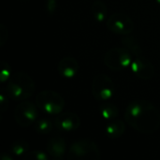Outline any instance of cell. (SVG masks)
Returning a JSON list of instances; mask_svg holds the SVG:
<instances>
[{"label": "cell", "mask_w": 160, "mask_h": 160, "mask_svg": "<svg viewBox=\"0 0 160 160\" xmlns=\"http://www.w3.org/2000/svg\"><path fill=\"white\" fill-rule=\"evenodd\" d=\"M125 119L128 126L138 132L152 134L160 128L159 110L147 100H132L127 106Z\"/></svg>", "instance_id": "1"}, {"label": "cell", "mask_w": 160, "mask_h": 160, "mask_svg": "<svg viewBox=\"0 0 160 160\" xmlns=\"http://www.w3.org/2000/svg\"><path fill=\"white\" fill-rule=\"evenodd\" d=\"M5 90L11 99L15 101H23L34 94L35 82L27 73L17 71L12 73Z\"/></svg>", "instance_id": "2"}, {"label": "cell", "mask_w": 160, "mask_h": 160, "mask_svg": "<svg viewBox=\"0 0 160 160\" xmlns=\"http://www.w3.org/2000/svg\"><path fill=\"white\" fill-rule=\"evenodd\" d=\"M36 104L44 113L57 115L63 112L66 102L59 93L52 90H44L39 92L36 97Z\"/></svg>", "instance_id": "3"}, {"label": "cell", "mask_w": 160, "mask_h": 160, "mask_svg": "<svg viewBox=\"0 0 160 160\" xmlns=\"http://www.w3.org/2000/svg\"><path fill=\"white\" fill-rule=\"evenodd\" d=\"M68 157L70 159L98 160L101 158V152L98 145L90 140H81L73 142L68 151Z\"/></svg>", "instance_id": "4"}, {"label": "cell", "mask_w": 160, "mask_h": 160, "mask_svg": "<svg viewBox=\"0 0 160 160\" xmlns=\"http://www.w3.org/2000/svg\"><path fill=\"white\" fill-rule=\"evenodd\" d=\"M133 55L126 48L115 47L110 49L104 55V64L113 71H120L131 66Z\"/></svg>", "instance_id": "5"}, {"label": "cell", "mask_w": 160, "mask_h": 160, "mask_svg": "<svg viewBox=\"0 0 160 160\" xmlns=\"http://www.w3.org/2000/svg\"><path fill=\"white\" fill-rule=\"evenodd\" d=\"M92 94L96 100L108 101L114 94V84L112 79L103 73L94 77L92 82Z\"/></svg>", "instance_id": "6"}, {"label": "cell", "mask_w": 160, "mask_h": 160, "mask_svg": "<svg viewBox=\"0 0 160 160\" xmlns=\"http://www.w3.org/2000/svg\"><path fill=\"white\" fill-rule=\"evenodd\" d=\"M38 112L37 104L35 105L27 99L21 101L14 111V119L21 128H28L35 124L38 120Z\"/></svg>", "instance_id": "7"}, {"label": "cell", "mask_w": 160, "mask_h": 160, "mask_svg": "<svg viewBox=\"0 0 160 160\" xmlns=\"http://www.w3.org/2000/svg\"><path fill=\"white\" fill-rule=\"evenodd\" d=\"M106 25L115 35L128 36L134 30V22L129 16L124 13H114L110 16L106 22Z\"/></svg>", "instance_id": "8"}, {"label": "cell", "mask_w": 160, "mask_h": 160, "mask_svg": "<svg viewBox=\"0 0 160 160\" xmlns=\"http://www.w3.org/2000/svg\"><path fill=\"white\" fill-rule=\"evenodd\" d=\"M54 127L64 132H71L77 130L81 126V119L80 117L71 112H61L57 114V116L53 120Z\"/></svg>", "instance_id": "9"}, {"label": "cell", "mask_w": 160, "mask_h": 160, "mask_svg": "<svg viewBox=\"0 0 160 160\" xmlns=\"http://www.w3.org/2000/svg\"><path fill=\"white\" fill-rule=\"evenodd\" d=\"M130 68L137 77L142 80H151L155 74L153 64L143 55L133 57Z\"/></svg>", "instance_id": "10"}, {"label": "cell", "mask_w": 160, "mask_h": 160, "mask_svg": "<svg viewBox=\"0 0 160 160\" xmlns=\"http://www.w3.org/2000/svg\"><path fill=\"white\" fill-rule=\"evenodd\" d=\"M57 70L63 78L73 79L79 71V63L74 57L66 56L59 61Z\"/></svg>", "instance_id": "11"}, {"label": "cell", "mask_w": 160, "mask_h": 160, "mask_svg": "<svg viewBox=\"0 0 160 160\" xmlns=\"http://www.w3.org/2000/svg\"><path fill=\"white\" fill-rule=\"evenodd\" d=\"M48 154L55 159H62L67 153V144L64 139L54 137L47 143Z\"/></svg>", "instance_id": "12"}, {"label": "cell", "mask_w": 160, "mask_h": 160, "mask_svg": "<svg viewBox=\"0 0 160 160\" xmlns=\"http://www.w3.org/2000/svg\"><path fill=\"white\" fill-rule=\"evenodd\" d=\"M126 130V125L122 120L119 119H112L108 122V124L105 127V132L106 135L112 140L119 139Z\"/></svg>", "instance_id": "13"}, {"label": "cell", "mask_w": 160, "mask_h": 160, "mask_svg": "<svg viewBox=\"0 0 160 160\" xmlns=\"http://www.w3.org/2000/svg\"><path fill=\"white\" fill-rule=\"evenodd\" d=\"M99 112L103 119L110 121V120L117 118V116L119 114V110L115 104H113L112 102L104 101L99 106Z\"/></svg>", "instance_id": "14"}, {"label": "cell", "mask_w": 160, "mask_h": 160, "mask_svg": "<svg viewBox=\"0 0 160 160\" xmlns=\"http://www.w3.org/2000/svg\"><path fill=\"white\" fill-rule=\"evenodd\" d=\"M92 14L98 22H103L107 18V6L101 0H96L92 4Z\"/></svg>", "instance_id": "15"}, {"label": "cell", "mask_w": 160, "mask_h": 160, "mask_svg": "<svg viewBox=\"0 0 160 160\" xmlns=\"http://www.w3.org/2000/svg\"><path fill=\"white\" fill-rule=\"evenodd\" d=\"M122 43H123L124 47H126L131 52L133 57L142 55V48L141 47V45L137 42V40L134 38L126 37L123 38Z\"/></svg>", "instance_id": "16"}, {"label": "cell", "mask_w": 160, "mask_h": 160, "mask_svg": "<svg viewBox=\"0 0 160 160\" xmlns=\"http://www.w3.org/2000/svg\"><path fill=\"white\" fill-rule=\"evenodd\" d=\"M53 126H54V124L51 120L46 119V118L38 119L34 124L35 130L37 132L40 133V134H48V133H50L52 130Z\"/></svg>", "instance_id": "17"}, {"label": "cell", "mask_w": 160, "mask_h": 160, "mask_svg": "<svg viewBox=\"0 0 160 160\" xmlns=\"http://www.w3.org/2000/svg\"><path fill=\"white\" fill-rule=\"evenodd\" d=\"M11 152L18 157L25 156L29 152V143L25 141H16L11 145Z\"/></svg>", "instance_id": "18"}, {"label": "cell", "mask_w": 160, "mask_h": 160, "mask_svg": "<svg viewBox=\"0 0 160 160\" xmlns=\"http://www.w3.org/2000/svg\"><path fill=\"white\" fill-rule=\"evenodd\" d=\"M12 73L13 72L11 71V68L8 65V63L2 61L1 62V70H0V82L2 83L8 82V81L11 77Z\"/></svg>", "instance_id": "19"}, {"label": "cell", "mask_w": 160, "mask_h": 160, "mask_svg": "<svg viewBox=\"0 0 160 160\" xmlns=\"http://www.w3.org/2000/svg\"><path fill=\"white\" fill-rule=\"evenodd\" d=\"M8 98L9 96L6 90H2L0 93V112H5L8 108Z\"/></svg>", "instance_id": "20"}, {"label": "cell", "mask_w": 160, "mask_h": 160, "mask_svg": "<svg viewBox=\"0 0 160 160\" xmlns=\"http://www.w3.org/2000/svg\"><path fill=\"white\" fill-rule=\"evenodd\" d=\"M26 158H30V159L35 160H48V156L47 154H45L42 151H32V152H28L25 155Z\"/></svg>", "instance_id": "21"}, {"label": "cell", "mask_w": 160, "mask_h": 160, "mask_svg": "<svg viewBox=\"0 0 160 160\" xmlns=\"http://www.w3.org/2000/svg\"><path fill=\"white\" fill-rule=\"evenodd\" d=\"M45 8H46V11L50 15L53 14L57 9V1L56 0H46Z\"/></svg>", "instance_id": "22"}, {"label": "cell", "mask_w": 160, "mask_h": 160, "mask_svg": "<svg viewBox=\"0 0 160 160\" xmlns=\"http://www.w3.org/2000/svg\"><path fill=\"white\" fill-rule=\"evenodd\" d=\"M8 38V28L4 24H0V46H4Z\"/></svg>", "instance_id": "23"}, {"label": "cell", "mask_w": 160, "mask_h": 160, "mask_svg": "<svg viewBox=\"0 0 160 160\" xmlns=\"http://www.w3.org/2000/svg\"><path fill=\"white\" fill-rule=\"evenodd\" d=\"M157 2H158V4H160V0H157Z\"/></svg>", "instance_id": "24"}]
</instances>
